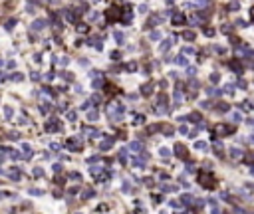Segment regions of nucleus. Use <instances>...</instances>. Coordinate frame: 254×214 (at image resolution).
Returning <instances> with one entry per match:
<instances>
[{
  "mask_svg": "<svg viewBox=\"0 0 254 214\" xmlns=\"http://www.w3.org/2000/svg\"><path fill=\"white\" fill-rule=\"evenodd\" d=\"M66 147L70 149V151H80V149H81V141L76 139V137H71V139L66 141Z\"/></svg>",
  "mask_w": 254,
  "mask_h": 214,
  "instance_id": "nucleus-1",
  "label": "nucleus"
},
{
  "mask_svg": "<svg viewBox=\"0 0 254 214\" xmlns=\"http://www.w3.org/2000/svg\"><path fill=\"white\" fill-rule=\"evenodd\" d=\"M60 121L58 119H50L48 123H46V131H48V133H56V131H60L62 129V125H58Z\"/></svg>",
  "mask_w": 254,
  "mask_h": 214,
  "instance_id": "nucleus-2",
  "label": "nucleus"
},
{
  "mask_svg": "<svg viewBox=\"0 0 254 214\" xmlns=\"http://www.w3.org/2000/svg\"><path fill=\"white\" fill-rule=\"evenodd\" d=\"M46 24H48V22H46L44 18H38V20H34V22H32V30H34V32H42V30L46 28Z\"/></svg>",
  "mask_w": 254,
  "mask_h": 214,
  "instance_id": "nucleus-3",
  "label": "nucleus"
},
{
  "mask_svg": "<svg viewBox=\"0 0 254 214\" xmlns=\"http://www.w3.org/2000/svg\"><path fill=\"white\" fill-rule=\"evenodd\" d=\"M62 16H66V20H68V22H76L77 14H76V10H71V8H66V10L62 12Z\"/></svg>",
  "mask_w": 254,
  "mask_h": 214,
  "instance_id": "nucleus-4",
  "label": "nucleus"
},
{
  "mask_svg": "<svg viewBox=\"0 0 254 214\" xmlns=\"http://www.w3.org/2000/svg\"><path fill=\"white\" fill-rule=\"evenodd\" d=\"M8 176L12 178V180H20V178H22V173H20V169H18V167H12V169H10V173H8Z\"/></svg>",
  "mask_w": 254,
  "mask_h": 214,
  "instance_id": "nucleus-5",
  "label": "nucleus"
},
{
  "mask_svg": "<svg viewBox=\"0 0 254 214\" xmlns=\"http://www.w3.org/2000/svg\"><path fill=\"white\" fill-rule=\"evenodd\" d=\"M111 147H113V139H109V137H107V141L99 143V149L101 151H107V149H111Z\"/></svg>",
  "mask_w": 254,
  "mask_h": 214,
  "instance_id": "nucleus-6",
  "label": "nucleus"
},
{
  "mask_svg": "<svg viewBox=\"0 0 254 214\" xmlns=\"http://www.w3.org/2000/svg\"><path fill=\"white\" fill-rule=\"evenodd\" d=\"M89 46H91V48H95L97 52L103 48V46H101V40H99V38H91V40H89Z\"/></svg>",
  "mask_w": 254,
  "mask_h": 214,
  "instance_id": "nucleus-7",
  "label": "nucleus"
},
{
  "mask_svg": "<svg viewBox=\"0 0 254 214\" xmlns=\"http://www.w3.org/2000/svg\"><path fill=\"white\" fill-rule=\"evenodd\" d=\"M113 38H115V42H117V44H123V42H125L123 32H119V30H117V32H113Z\"/></svg>",
  "mask_w": 254,
  "mask_h": 214,
  "instance_id": "nucleus-8",
  "label": "nucleus"
},
{
  "mask_svg": "<svg viewBox=\"0 0 254 214\" xmlns=\"http://www.w3.org/2000/svg\"><path fill=\"white\" fill-rule=\"evenodd\" d=\"M91 87H94V89H101L103 87V79H101V77H95V79L91 81Z\"/></svg>",
  "mask_w": 254,
  "mask_h": 214,
  "instance_id": "nucleus-9",
  "label": "nucleus"
},
{
  "mask_svg": "<svg viewBox=\"0 0 254 214\" xmlns=\"http://www.w3.org/2000/svg\"><path fill=\"white\" fill-rule=\"evenodd\" d=\"M94 194H95L94 188H87V190H84V194H81V200H87V198H91Z\"/></svg>",
  "mask_w": 254,
  "mask_h": 214,
  "instance_id": "nucleus-10",
  "label": "nucleus"
},
{
  "mask_svg": "<svg viewBox=\"0 0 254 214\" xmlns=\"http://www.w3.org/2000/svg\"><path fill=\"white\" fill-rule=\"evenodd\" d=\"M183 22H185V16H183L181 12H177V14L173 16V24H183Z\"/></svg>",
  "mask_w": 254,
  "mask_h": 214,
  "instance_id": "nucleus-11",
  "label": "nucleus"
},
{
  "mask_svg": "<svg viewBox=\"0 0 254 214\" xmlns=\"http://www.w3.org/2000/svg\"><path fill=\"white\" fill-rule=\"evenodd\" d=\"M171 42H173V38H171V40H165V42H161L159 50H161V52H167V50L171 48Z\"/></svg>",
  "mask_w": 254,
  "mask_h": 214,
  "instance_id": "nucleus-12",
  "label": "nucleus"
},
{
  "mask_svg": "<svg viewBox=\"0 0 254 214\" xmlns=\"http://www.w3.org/2000/svg\"><path fill=\"white\" fill-rule=\"evenodd\" d=\"M127 149H131V151H141L143 145H141L139 141H133V143H129V147H127Z\"/></svg>",
  "mask_w": 254,
  "mask_h": 214,
  "instance_id": "nucleus-13",
  "label": "nucleus"
},
{
  "mask_svg": "<svg viewBox=\"0 0 254 214\" xmlns=\"http://www.w3.org/2000/svg\"><path fill=\"white\" fill-rule=\"evenodd\" d=\"M131 20H133V16H131V14H129V8H127V10H125V14H123V16H121V22L129 24Z\"/></svg>",
  "mask_w": 254,
  "mask_h": 214,
  "instance_id": "nucleus-14",
  "label": "nucleus"
},
{
  "mask_svg": "<svg viewBox=\"0 0 254 214\" xmlns=\"http://www.w3.org/2000/svg\"><path fill=\"white\" fill-rule=\"evenodd\" d=\"M10 79H12V81H22L24 76L20 73V71H14V73H10Z\"/></svg>",
  "mask_w": 254,
  "mask_h": 214,
  "instance_id": "nucleus-15",
  "label": "nucleus"
},
{
  "mask_svg": "<svg viewBox=\"0 0 254 214\" xmlns=\"http://www.w3.org/2000/svg\"><path fill=\"white\" fill-rule=\"evenodd\" d=\"M89 173H91V176H97V174L103 173V169H101V167H91V169H89Z\"/></svg>",
  "mask_w": 254,
  "mask_h": 214,
  "instance_id": "nucleus-16",
  "label": "nucleus"
},
{
  "mask_svg": "<svg viewBox=\"0 0 254 214\" xmlns=\"http://www.w3.org/2000/svg\"><path fill=\"white\" fill-rule=\"evenodd\" d=\"M97 117H99L97 109H95V111H89V113H87V121H97Z\"/></svg>",
  "mask_w": 254,
  "mask_h": 214,
  "instance_id": "nucleus-17",
  "label": "nucleus"
},
{
  "mask_svg": "<svg viewBox=\"0 0 254 214\" xmlns=\"http://www.w3.org/2000/svg\"><path fill=\"white\" fill-rule=\"evenodd\" d=\"M60 76H62L66 81H74V73H70V71H62Z\"/></svg>",
  "mask_w": 254,
  "mask_h": 214,
  "instance_id": "nucleus-18",
  "label": "nucleus"
},
{
  "mask_svg": "<svg viewBox=\"0 0 254 214\" xmlns=\"http://www.w3.org/2000/svg\"><path fill=\"white\" fill-rule=\"evenodd\" d=\"M12 115H14L12 107H4V117H6V119H12Z\"/></svg>",
  "mask_w": 254,
  "mask_h": 214,
  "instance_id": "nucleus-19",
  "label": "nucleus"
},
{
  "mask_svg": "<svg viewBox=\"0 0 254 214\" xmlns=\"http://www.w3.org/2000/svg\"><path fill=\"white\" fill-rule=\"evenodd\" d=\"M50 109H52V105H50V103H44V105H40V113H50Z\"/></svg>",
  "mask_w": 254,
  "mask_h": 214,
  "instance_id": "nucleus-20",
  "label": "nucleus"
},
{
  "mask_svg": "<svg viewBox=\"0 0 254 214\" xmlns=\"http://www.w3.org/2000/svg\"><path fill=\"white\" fill-rule=\"evenodd\" d=\"M34 176H36V178L44 176V169H42V167H36V169H34Z\"/></svg>",
  "mask_w": 254,
  "mask_h": 214,
  "instance_id": "nucleus-21",
  "label": "nucleus"
},
{
  "mask_svg": "<svg viewBox=\"0 0 254 214\" xmlns=\"http://www.w3.org/2000/svg\"><path fill=\"white\" fill-rule=\"evenodd\" d=\"M159 155L163 157V159H167V157L171 155V151H169V149H165V147H161V149H159Z\"/></svg>",
  "mask_w": 254,
  "mask_h": 214,
  "instance_id": "nucleus-22",
  "label": "nucleus"
},
{
  "mask_svg": "<svg viewBox=\"0 0 254 214\" xmlns=\"http://www.w3.org/2000/svg\"><path fill=\"white\" fill-rule=\"evenodd\" d=\"M125 69H127V71H135V69H137V63H135V62L125 63Z\"/></svg>",
  "mask_w": 254,
  "mask_h": 214,
  "instance_id": "nucleus-23",
  "label": "nucleus"
},
{
  "mask_svg": "<svg viewBox=\"0 0 254 214\" xmlns=\"http://www.w3.org/2000/svg\"><path fill=\"white\" fill-rule=\"evenodd\" d=\"M151 89H153V83H147L143 87V95H151Z\"/></svg>",
  "mask_w": 254,
  "mask_h": 214,
  "instance_id": "nucleus-24",
  "label": "nucleus"
},
{
  "mask_svg": "<svg viewBox=\"0 0 254 214\" xmlns=\"http://www.w3.org/2000/svg\"><path fill=\"white\" fill-rule=\"evenodd\" d=\"M10 159H12V160H18V159H22V153H18V151H12V153H10Z\"/></svg>",
  "mask_w": 254,
  "mask_h": 214,
  "instance_id": "nucleus-25",
  "label": "nucleus"
},
{
  "mask_svg": "<svg viewBox=\"0 0 254 214\" xmlns=\"http://www.w3.org/2000/svg\"><path fill=\"white\" fill-rule=\"evenodd\" d=\"M28 194H34V196H42V194H44V190H38V188H30V190H28Z\"/></svg>",
  "mask_w": 254,
  "mask_h": 214,
  "instance_id": "nucleus-26",
  "label": "nucleus"
},
{
  "mask_svg": "<svg viewBox=\"0 0 254 214\" xmlns=\"http://www.w3.org/2000/svg\"><path fill=\"white\" fill-rule=\"evenodd\" d=\"M66 119H68V121H76V119H77V113H76V111H70V113L66 115Z\"/></svg>",
  "mask_w": 254,
  "mask_h": 214,
  "instance_id": "nucleus-27",
  "label": "nucleus"
},
{
  "mask_svg": "<svg viewBox=\"0 0 254 214\" xmlns=\"http://www.w3.org/2000/svg\"><path fill=\"white\" fill-rule=\"evenodd\" d=\"M22 151L26 153V155H32V147L28 145V143H22Z\"/></svg>",
  "mask_w": 254,
  "mask_h": 214,
  "instance_id": "nucleus-28",
  "label": "nucleus"
},
{
  "mask_svg": "<svg viewBox=\"0 0 254 214\" xmlns=\"http://www.w3.org/2000/svg\"><path fill=\"white\" fill-rule=\"evenodd\" d=\"M58 63H60L62 67H66L68 63H70V58H66V56H64V58H60V60H58Z\"/></svg>",
  "mask_w": 254,
  "mask_h": 214,
  "instance_id": "nucleus-29",
  "label": "nucleus"
},
{
  "mask_svg": "<svg viewBox=\"0 0 254 214\" xmlns=\"http://www.w3.org/2000/svg\"><path fill=\"white\" fill-rule=\"evenodd\" d=\"M14 24H16V18H10L8 22H6V30H12V28H14Z\"/></svg>",
  "mask_w": 254,
  "mask_h": 214,
  "instance_id": "nucleus-30",
  "label": "nucleus"
},
{
  "mask_svg": "<svg viewBox=\"0 0 254 214\" xmlns=\"http://www.w3.org/2000/svg\"><path fill=\"white\" fill-rule=\"evenodd\" d=\"M123 192H131V183L129 180H123Z\"/></svg>",
  "mask_w": 254,
  "mask_h": 214,
  "instance_id": "nucleus-31",
  "label": "nucleus"
},
{
  "mask_svg": "<svg viewBox=\"0 0 254 214\" xmlns=\"http://www.w3.org/2000/svg\"><path fill=\"white\" fill-rule=\"evenodd\" d=\"M99 18H101V14H99V12H94L91 16H89V20H91V22H97Z\"/></svg>",
  "mask_w": 254,
  "mask_h": 214,
  "instance_id": "nucleus-32",
  "label": "nucleus"
},
{
  "mask_svg": "<svg viewBox=\"0 0 254 214\" xmlns=\"http://www.w3.org/2000/svg\"><path fill=\"white\" fill-rule=\"evenodd\" d=\"M141 123H145V117L143 115H135V125H141Z\"/></svg>",
  "mask_w": 254,
  "mask_h": 214,
  "instance_id": "nucleus-33",
  "label": "nucleus"
},
{
  "mask_svg": "<svg viewBox=\"0 0 254 214\" xmlns=\"http://www.w3.org/2000/svg\"><path fill=\"white\" fill-rule=\"evenodd\" d=\"M175 151L179 153V157H185V147H181V145H177V147H175Z\"/></svg>",
  "mask_w": 254,
  "mask_h": 214,
  "instance_id": "nucleus-34",
  "label": "nucleus"
},
{
  "mask_svg": "<svg viewBox=\"0 0 254 214\" xmlns=\"http://www.w3.org/2000/svg\"><path fill=\"white\" fill-rule=\"evenodd\" d=\"M119 58H121L119 52H111V60H113V62H119Z\"/></svg>",
  "mask_w": 254,
  "mask_h": 214,
  "instance_id": "nucleus-35",
  "label": "nucleus"
},
{
  "mask_svg": "<svg viewBox=\"0 0 254 214\" xmlns=\"http://www.w3.org/2000/svg\"><path fill=\"white\" fill-rule=\"evenodd\" d=\"M70 178H71V180H80V183H81V176L77 173H70Z\"/></svg>",
  "mask_w": 254,
  "mask_h": 214,
  "instance_id": "nucleus-36",
  "label": "nucleus"
},
{
  "mask_svg": "<svg viewBox=\"0 0 254 214\" xmlns=\"http://www.w3.org/2000/svg\"><path fill=\"white\" fill-rule=\"evenodd\" d=\"M89 105H91V101H85V103H81V107H80V109H81V111H87V109H89Z\"/></svg>",
  "mask_w": 254,
  "mask_h": 214,
  "instance_id": "nucleus-37",
  "label": "nucleus"
},
{
  "mask_svg": "<svg viewBox=\"0 0 254 214\" xmlns=\"http://www.w3.org/2000/svg\"><path fill=\"white\" fill-rule=\"evenodd\" d=\"M177 63H181V66H187V60H185V56H179V58H177Z\"/></svg>",
  "mask_w": 254,
  "mask_h": 214,
  "instance_id": "nucleus-38",
  "label": "nucleus"
},
{
  "mask_svg": "<svg viewBox=\"0 0 254 214\" xmlns=\"http://www.w3.org/2000/svg\"><path fill=\"white\" fill-rule=\"evenodd\" d=\"M147 10H149L147 4H141V6H139V12H141V14H147Z\"/></svg>",
  "mask_w": 254,
  "mask_h": 214,
  "instance_id": "nucleus-39",
  "label": "nucleus"
},
{
  "mask_svg": "<svg viewBox=\"0 0 254 214\" xmlns=\"http://www.w3.org/2000/svg\"><path fill=\"white\" fill-rule=\"evenodd\" d=\"M77 32H81V34L87 32V26H85V24H77Z\"/></svg>",
  "mask_w": 254,
  "mask_h": 214,
  "instance_id": "nucleus-40",
  "label": "nucleus"
},
{
  "mask_svg": "<svg viewBox=\"0 0 254 214\" xmlns=\"http://www.w3.org/2000/svg\"><path fill=\"white\" fill-rule=\"evenodd\" d=\"M32 81H38V79H40V73H38V71H32Z\"/></svg>",
  "mask_w": 254,
  "mask_h": 214,
  "instance_id": "nucleus-41",
  "label": "nucleus"
},
{
  "mask_svg": "<svg viewBox=\"0 0 254 214\" xmlns=\"http://www.w3.org/2000/svg\"><path fill=\"white\" fill-rule=\"evenodd\" d=\"M161 38V32H151V40H159Z\"/></svg>",
  "mask_w": 254,
  "mask_h": 214,
  "instance_id": "nucleus-42",
  "label": "nucleus"
},
{
  "mask_svg": "<svg viewBox=\"0 0 254 214\" xmlns=\"http://www.w3.org/2000/svg\"><path fill=\"white\" fill-rule=\"evenodd\" d=\"M193 38H195L193 32H185V40H193Z\"/></svg>",
  "mask_w": 254,
  "mask_h": 214,
  "instance_id": "nucleus-43",
  "label": "nucleus"
},
{
  "mask_svg": "<svg viewBox=\"0 0 254 214\" xmlns=\"http://www.w3.org/2000/svg\"><path fill=\"white\" fill-rule=\"evenodd\" d=\"M54 173H56V174L62 173V165H54Z\"/></svg>",
  "mask_w": 254,
  "mask_h": 214,
  "instance_id": "nucleus-44",
  "label": "nucleus"
},
{
  "mask_svg": "<svg viewBox=\"0 0 254 214\" xmlns=\"http://www.w3.org/2000/svg\"><path fill=\"white\" fill-rule=\"evenodd\" d=\"M8 196H12V194H8V192H0V200H4V198H8Z\"/></svg>",
  "mask_w": 254,
  "mask_h": 214,
  "instance_id": "nucleus-45",
  "label": "nucleus"
},
{
  "mask_svg": "<svg viewBox=\"0 0 254 214\" xmlns=\"http://www.w3.org/2000/svg\"><path fill=\"white\" fill-rule=\"evenodd\" d=\"M50 149H52V151H58L60 145H58V143H52V145H50Z\"/></svg>",
  "mask_w": 254,
  "mask_h": 214,
  "instance_id": "nucleus-46",
  "label": "nucleus"
},
{
  "mask_svg": "<svg viewBox=\"0 0 254 214\" xmlns=\"http://www.w3.org/2000/svg\"><path fill=\"white\" fill-rule=\"evenodd\" d=\"M195 147H196V149H206V145H205V143H203V141H201V143H196Z\"/></svg>",
  "mask_w": 254,
  "mask_h": 214,
  "instance_id": "nucleus-47",
  "label": "nucleus"
},
{
  "mask_svg": "<svg viewBox=\"0 0 254 214\" xmlns=\"http://www.w3.org/2000/svg\"><path fill=\"white\" fill-rule=\"evenodd\" d=\"M6 66H8V67H10V69H12V67H16V62H14V60H10V62H8V63H6Z\"/></svg>",
  "mask_w": 254,
  "mask_h": 214,
  "instance_id": "nucleus-48",
  "label": "nucleus"
},
{
  "mask_svg": "<svg viewBox=\"0 0 254 214\" xmlns=\"http://www.w3.org/2000/svg\"><path fill=\"white\" fill-rule=\"evenodd\" d=\"M40 58H42L40 54H36V56H34V62H36V63H40V62H42V60H40Z\"/></svg>",
  "mask_w": 254,
  "mask_h": 214,
  "instance_id": "nucleus-49",
  "label": "nucleus"
},
{
  "mask_svg": "<svg viewBox=\"0 0 254 214\" xmlns=\"http://www.w3.org/2000/svg\"><path fill=\"white\" fill-rule=\"evenodd\" d=\"M76 93H84V87L81 85H76Z\"/></svg>",
  "mask_w": 254,
  "mask_h": 214,
  "instance_id": "nucleus-50",
  "label": "nucleus"
},
{
  "mask_svg": "<svg viewBox=\"0 0 254 214\" xmlns=\"http://www.w3.org/2000/svg\"><path fill=\"white\" fill-rule=\"evenodd\" d=\"M46 79H48V81L54 79V73H52V71H50V73H46Z\"/></svg>",
  "mask_w": 254,
  "mask_h": 214,
  "instance_id": "nucleus-51",
  "label": "nucleus"
},
{
  "mask_svg": "<svg viewBox=\"0 0 254 214\" xmlns=\"http://www.w3.org/2000/svg\"><path fill=\"white\" fill-rule=\"evenodd\" d=\"M26 10H28L30 14H34V10H36V8H34V6H30V4H28V6H26Z\"/></svg>",
  "mask_w": 254,
  "mask_h": 214,
  "instance_id": "nucleus-52",
  "label": "nucleus"
},
{
  "mask_svg": "<svg viewBox=\"0 0 254 214\" xmlns=\"http://www.w3.org/2000/svg\"><path fill=\"white\" fill-rule=\"evenodd\" d=\"M4 160H6V157H4V155H0V165H2Z\"/></svg>",
  "mask_w": 254,
  "mask_h": 214,
  "instance_id": "nucleus-53",
  "label": "nucleus"
},
{
  "mask_svg": "<svg viewBox=\"0 0 254 214\" xmlns=\"http://www.w3.org/2000/svg\"><path fill=\"white\" fill-rule=\"evenodd\" d=\"M0 174H8V173H6V170L2 169V167H0Z\"/></svg>",
  "mask_w": 254,
  "mask_h": 214,
  "instance_id": "nucleus-54",
  "label": "nucleus"
},
{
  "mask_svg": "<svg viewBox=\"0 0 254 214\" xmlns=\"http://www.w3.org/2000/svg\"><path fill=\"white\" fill-rule=\"evenodd\" d=\"M50 2H52V4H58V2H60V0H50Z\"/></svg>",
  "mask_w": 254,
  "mask_h": 214,
  "instance_id": "nucleus-55",
  "label": "nucleus"
},
{
  "mask_svg": "<svg viewBox=\"0 0 254 214\" xmlns=\"http://www.w3.org/2000/svg\"><path fill=\"white\" fill-rule=\"evenodd\" d=\"M173 2H175V0H167V4H173Z\"/></svg>",
  "mask_w": 254,
  "mask_h": 214,
  "instance_id": "nucleus-56",
  "label": "nucleus"
},
{
  "mask_svg": "<svg viewBox=\"0 0 254 214\" xmlns=\"http://www.w3.org/2000/svg\"><path fill=\"white\" fill-rule=\"evenodd\" d=\"M2 66H4V62H2V60H0V67H2Z\"/></svg>",
  "mask_w": 254,
  "mask_h": 214,
  "instance_id": "nucleus-57",
  "label": "nucleus"
}]
</instances>
